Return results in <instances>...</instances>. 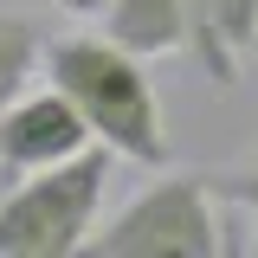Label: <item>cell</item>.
Instances as JSON below:
<instances>
[{"instance_id":"cell-1","label":"cell","mask_w":258,"mask_h":258,"mask_svg":"<svg viewBox=\"0 0 258 258\" xmlns=\"http://www.w3.org/2000/svg\"><path fill=\"white\" fill-rule=\"evenodd\" d=\"M45 71L78 110L84 123L97 129V142H110L123 161H142V168H161L168 161V129H161V97L149 84L142 58L116 45L110 32H71V39H52L45 45Z\"/></svg>"},{"instance_id":"cell-2","label":"cell","mask_w":258,"mask_h":258,"mask_svg":"<svg viewBox=\"0 0 258 258\" xmlns=\"http://www.w3.org/2000/svg\"><path fill=\"white\" fill-rule=\"evenodd\" d=\"M110 142H91L78 155L20 174V187L0 194V258H71L91 245L97 207L110 187Z\"/></svg>"},{"instance_id":"cell-3","label":"cell","mask_w":258,"mask_h":258,"mask_svg":"<svg viewBox=\"0 0 258 258\" xmlns=\"http://www.w3.org/2000/svg\"><path fill=\"white\" fill-rule=\"evenodd\" d=\"M213 174H161L129 200L116 220L91 232L84 252L97 258H220V220H213Z\"/></svg>"},{"instance_id":"cell-4","label":"cell","mask_w":258,"mask_h":258,"mask_svg":"<svg viewBox=\"0 0 258 258\" xmlns=\"http://www.w3.org/2000/svg\"><path fill=\"white\" fill-rule=\"evenodd\" d=\"M97 129L84 123V110L45 84V91H20L7 110H0V168L7 174H32V168H52V161L91 149Z\"/></svg>"},{"instance_id":"cell-5","label":"cell","mask_w":258,"mask_h":258,"mask_svg":"<svg viewBox=\"0 0 258 258\" xmlns=\"http://www.w3.org/2000/svg\"><path fill=\"white\" fill-rule=\"evenodd\" d=\"M187 52L213 84H239V58L258 52V0H187Z\"/></svg>"},{"instance_id":"cell-6","label":"cell","mask_w":258,"mask_h":258,"mask_svg":"<svg viewBox=\"0 0 258 258\" xmlns=\"http://www.w3.org/2000/svg\"><path fill=\"white\" fill-rule=\"evenodd\" d=\"M103 32L136 58H168L187 45V0H110Z\"/></svg>"},{"instance_id":"cell-7","label":"cell","mask_w":258,"mask_h":258,"mask_svg":"<svg viewBox=\"0 0 258 258\" xmlns=\"http://www.w3.org/2000/svg\"><path fill=\"white\" fill-rule=\"evenodd\" d=\"M39 64H45V32H39V20L0 13V110H7L20 91H32Z\"/></svg>"},{"instance_id":"cell-8","label":"cell","mask_w":258,"mask_h":258,"mask_svg":"<svg viewBox=\"0 0 258 258\" xmlns=\"http://www.w3.org/2000/svg\"><path fill=\"white\" fill-rule=\"evenodd\" d=\"M213 187H220L226 200H239V207L258 220V155H252V161H239L232 174H213Z\"/></svg>"},{"instance_id":"cell-9","label":"cell","mask_w":258,"mask_h":258,"mask_svg":"<svg viewBox=\"0 0 258 258\" xmlns=\"http://www.w3.org/2000/svg\"><path fill=\"white\" fill-rule=\"evenodd\" d=\"M58 13H71V20H103L110 13V0H52Z\"/></svg>"}]
</instances>
